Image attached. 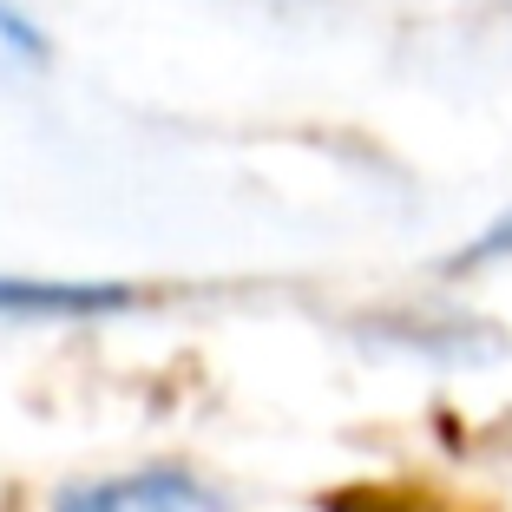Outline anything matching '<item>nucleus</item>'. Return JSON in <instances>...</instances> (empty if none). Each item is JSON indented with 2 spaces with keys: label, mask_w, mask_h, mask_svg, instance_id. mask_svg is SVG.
Here are the masks:
<instances>
[{
  "label": "nucleus",
  "mask_w": 512,
  "mask_h": 512,
  "mask_svg": "<svg viewBox=\"0 0 512 512\" xmlns=\"http://www.w3.org/2000/svg\"><path fill=\"white\" fill-rule=\"evenodd\" d=\"M112 309H132L125 283H66V276H7L0 270V322L112 316Z\"/></svg>",
  "instance_id": "nucleus-2"
},
{
  "label": "nucleus",
  "mask_w": 512,
  "mask_h": 512,
  "mask_svg": "<svg viewBox=\"0 0 512 512\" xmlns=\"http://www.w3.org/2000/svg\"><path fill=\"white\" fill-rule=\"evenodd\" d=\"M53 512H211V493L184 467H145L125 480H86L66 486Z\"/></svg>",
  "instance_id": "nucleus-1"
},
{
  "label": "nucleus",
  "mask_w": 512,
  "mask_h": 512,
  "mask_svg": "<svg viewBox=\"0 0 512 512\" xmlns=\"http://www.w3.org/2000/svg\"><path fill=\"white\" fill-rule=\"evenodd\" d=\"M40 66H46V33L20 14L14 0H0V86L33 79Z\"/></svg>",
  "instance_id": "nucleus-3"
},
{
  "label": "nucleus",
  "mask_w": 512,
  "mask_h": 512,
  "mask_svg": "<svg viewBox=\"0 0 512 512\" xmlns=\"http://www.w3.org/2000/svg\"><path fill=\"white\" fill-rule=\"evenodd\" d=\"M499 256H512V211L499 217V224H486L480 237H473L467 250H460V256L447 263V270H480V263H499Z\"/></svg>",
  "instance_id": "nucleus-4"
}]
</instances>
